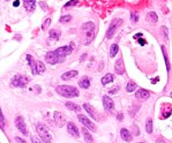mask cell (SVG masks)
Listing matches in <instances>:
<instances>
[{
	"label": "cell",
	"mask_w": 172,
	"mask_h": 143,
	"mask_svg": "<svg viewBox=\"0 0 172 143\" xmlns=\"http://www.w3.org/2000/svg\"><path fill=\"white\" fill-rule=\"evenodd\" d=\"M123 24V20L121 19H113V21L111 22V24L109 26V29L106 31V38L111 39L114 35V32L117 31V29Z\"/></svg>",
	"instance_id": "obj_5"
},
{
	"label": "cell",
	"mask_w": 172,
	"mask_h": 143,
	"mask_svg": "<svg viewBox=\"0 0 172 143\" xmlns=\"http://www.w3.org/2000/svg\"><path fill=\"white\" fill-rule=\"evenodd\" d=\"M0 126H1V129L5 128V117H4L3 112H1V114H0Z\"/></svg>",
	"instance_id": "obj_33"
},
{
	"label": "cell",
	"mask_w": 172,
	"mask_h": 143,
	"mask_svg": "<svg viewBox=\"0 0 172 143\" xmlns=\"http://www.w3.org/2000/svg\"><path fill=\"white\" fill-rule=\"evenodd\" d=\"M114 70L117 72V74H119V75H123V74L125 73V66H124V60H123V58H119V59L116 61Z\"/></svg>",
	"instance_id": "obj_12"
},
{
	"label": "cell",
	"mask_w": 172,
	"mask_h": 143,
	"mask_svg": "<svg viewBox=\"0 0 172 143\" xmlns=\"http://www.w3.org/2000/svg\"><path fill=\"white\" fill-rule=\"evenodd\" d=\"M146 130H147V133H149V134L152 133V120H151V118H148V119H147V122H146Z\"/></svg>",
	"instance_id": "obj_28"
},
{
	"label": "cell",
	"mask_w": 172,
	"mask_h": 143,
	"mask_svg": "<svg viewBox=\"0 0 172 143\" xmlns=\"http://www.w3.org/2000/svg\"><path fill=\"white\" fill-rule=\"evenodd\" d=\"M53 119L58 127H64L66 125V118H65L64 113H61V112H54Z\"/></svg>",
	"instance_id": "obj_10"
},
{
	"label": "cell",
	"mask_w": 172,
	"mask_h": 143,
	"mask_svg": "<svg viewBox=\"0 0 172 143\" xmlns=\"http://www.w3.org/2000/svg\"><path fill=\"white\" fill-rule=\"evenodd\" d=\"M120 135H121V138L124 141H126V142H131L132 141V135H131V133L126 128H121L120 129Z\"/></svg>",
	"instance_id": "obj_19"
},
{
	"label": "cell",
	"mask_w": 172,
	"mask_h": 143,
	"mask_svg": "<svg viewBox=\"0 0 172 143\" xmlns=\"http://www.w3.org/2000/svg\"><path fill=\"white\" fill-rule=\"evenodd\" d=\"M66 107L67 109H69L70 111H75V112H79L80 110H81V107L77 105V104H74V103H72V102H66Z\"/></svg>",
	"instance_id": "obj_25"
},
{
	"label": "cell",
	"mask_w": 172,
	"mask_h": 143,
	"mask_svg": "<svg viewBox=\"0 0 172 143\" xmlns=\"http://www.w3.org/2000/svg\"><path fill=\"white\" fill-rule=\"evenodd\" d=\"M77 5H79V1H77V0H70V1H68V3H66V4H65V7L67 8V7L77 6Z\"/></svg>",
	"instance_id": "obj_30"
},
{
	"label": "cell",
	"mask_w": 172,
	"mask_h": 143,
	"mask_svg": "<svg viewBox=\"0 0 172 143\" xmlns=\"http://www.w3.org/2000/svg\"><path fill=\"white\" fill-rule=\"evenodd\" d=\"M36 130H37V133H38V135H39V137L43 142H45V143H51L52 142V135H51L49 128L45 125L38 123L37 127H36Z\"/></svg>",
	"instance_id": "obj_4"
},
{
	"label": "cell",
	"mask_w": 172,
	"mask_h": 143,
	"mask_svg": "<svg viewBox=\"0 0 172 143\" xmlns=\"http://www.w3.org/2000/svg\"><path fill=\"white\" fill-rule=\"evenodd\" d=\"M170 97H171V98H172V94H170Z\"/></svg>",
	"instance_id": "obj_44"
},
{
	"label": "cell",
	"mask_w": 172,
	"mask_h": 143,
	"mask_svg": "<svg viewBox=\"0 0 172 143\" xmlns=\"http://www.w3.org/2000/svg\"><path fill=\"white\" fill-rule=\"evenodd\" d=\"M50 23H51V19H50V18H47V19L44 21V23L42 24V30H46V29L49 28Z\"/></svg>",
	"instance_id": "obj_32"
},
{
	"label": "cell",
	"mask_w": 172,
	"mask_h": 143,
	"mask_svg": "<svg viewBox=\"0 0 172 143\" xmlns=\"http://www.w3.org/2000/svg\"><path fill=\"white\" fill-rule=\"evenodd\" d=\"M118 50H119L118 45H117V44H112V45H111V47H110V57H111V58H113V57L118 53Z\"/></svg>",
	"instance_id": "obj_29"
},
{
	"label": "cell",
	"mask_w": 172,
	"mask_h": 143,
	"mask_svg": "<svg viewBox=\"0 0 172 143\" xmlns=\"http://www.w3.org/2000/svg\"><path fill=\"white\" fill-rule=\"evenodd\" d=\"M147 21L152 22V23H156V22L158 21V16H157V14H156L155 12H149V13L147 14Z\"/></svg>",
	"instance_id": "obj_24"
},
{
	"label": "cell",
	"mask_w": 172,
	"mask_h": 143,
	"mask_svg": "<svg viewBox=\"0 0 172 143\" xmlns=\"http://www.w3.org/2000/svg\"><path fill=\"white\" fill-rule=\"evenodd\" d=\"M79 86H80V88H82V89H88V88L90 87V79L87 78V76H83V78L79 81Z\"/></svg>",
	"instance_id": "obj_16"
},
{
	"label": "cell",
	"mask_w": 172,
	"mask_h": 143,
	"mask_svg": "<svg viewBox=\"0 0 172 143\" xmlns=\"http://www.w3.org/2000/svg\"><path fill=\"white\" fill-rule=\"evenodd\" d=\"M139 20V16H137V14H131V21H133V22H136Z\"/></svg>",
	"instance_id": "obj_35"
},
{
	"label": "cell",
	"mask_w": 172,
	"mask_h": 143,
	"mask_svg": "<svg viewBox=\"0 0 172 143\" xmlns=\"http://www.w3.org/2000/svg\"><path fill=\"white\" fill-rule=\"evenodd\" d=\"M79 120H80V122L85 127V128H88V129H90V130H93V132H96V127H95V125L85 117V115H82V114H80L79 117Z\"/></svg>",
	"instance_id": "obj_7"
},
{
	"label": "cell",
	"mask_w": 172,
	"mask_h": 143,
	"mask_svg": "<svg viewBox=\"0 0 172 143\" xmlns=\"http://www.w3.org/2000/svg\"><path fill=\"white\" fill-rule=\"evenodd\" d=\"M118 89H119L118 87H114V88H111V89L109 90V94H116V92L118 91Z\"/></svg>",
	"instance_id": "obj_37"
},
{
	"label": "cell",
	"mask_w": 172,
	"mask_h": 143,
	"mask_svg": "<svg viewBox=\"0 0 172 143\" xmlns=\"http://www.w3.org/2000/svg\"><path fill=\"white\" fill-rule=\"evenodd\" d=\"M156 143H165V141L162 138V137H159V138H157V141H156Z\"/></svg>",
	"instance_id": "obj_40"
},
{
	"label": "cell",
	"mask_w": 172,
	"mask_h": 143,
	"mask_svg": "<svg viewBox=\"0 0 172 143\" xmlns=\"http://www.w3.org/2000/svg\"><path fill=\"white\" fill-rule=\"evenodd\" d=\"M160 112H162V119H166V118H169L170 115H171V113H172V105H170V104H163L162 105V110H160Z\"/></svg>",
	"instance_id": "obj_11"
},
{
	"label": "cell",
	"mask_w": 172,
	"mask_h": 143,
	"mask_svg": "<svg viewBox=\"0 0 172 143\" xmlns=\"http://www.w3.org/2000/svg\"><path fill=\"white\" fill-rule=\"evenodd\" d=\"M87 129H88V128H85V127L82 128V133H83V136H84V141H85V143H93V142H94V138H93V136L88 133Z\"/></svg>",
	"instance_id": "obj_21"
},
{
	"label": "cell",
	"mask_w": 172,
	"mask_h": 143,
	"mask_svg": "<svg viewBox=\"0 0 172 143\" xmlns=\"http://www.w3.org/2000/svg\"><path fill=\"white\" fill-rule=\"evenodd\" d=\"M83 34H84V44L89 45L93 39L95 38V23L94 22H85L81 27Z\"/></svg>",
	"instance_id": "obj_2"
},
{
	"label": "cell",
	"mask_w": 172,
	"mask_h": 143,
	"mask_svg": "<svg viewBox=\"0 0 172 143\" xmlns=\"http://www.w3.org/2000/svg\"><path fill=\"white\" fill-rule=\"evenodd\" d=\"M77 74H79L77 70H69V72H66V73H64L61 75V79L65 80V81L66 80H70V79L75 78V76H77Z\"/></svg>",
	"instance_id": "obj_15"
},
{
	"label": "cell",
	"mask_w": 172,
	"mask_h": 143,
	"mask_svg": "<svg viewBox=\"0 0 172 143\" xmlns=\"http://www.w3.org/2000/svg\"><path fill=\"white\" fill-rule=\"evenodd\" d=\"M15 141L19 142V143H27L24 140H22V138H20V137H15Z\"/></svg>",
	"instance_id": "obj_38"
},
{
	"label": "cell",
	"mask_w": 172,
	"mask_h": 143,
	"mask_svg": "<svg viewBox=\"0 0 172 143\" xmlns=\"http://www.w3.org/2000/svg\"><path fill=\"white\" fill-rule=\"evenodd\" d=\"M117 119H118V121H121V120L124 119V115H123L121 113H119V114L117 115Z\"/></svg>",
	"instance_id": "obj_39"
},
{
	"label": "cell",
	"mask_w": 172,
	"mask_h": 143,
	"mask_svg": "<svg viewBox=\"0 0 172 143\" xmlns=\"http://www.w3.org/2000/svg\"><path fill=\"white\" fill-rule=\"evenodd\" d=\"M6 1H8V0H6Z\"/></svg>",
	"instance_id": "obj_45"
},
{
	"label": "cell",
	"mask_w": 172,
	"mask_h": 143,
	"mask_svg": "<svg viewBox=\"0 0 172 143\" xmlns=\"http://www.w3.org/2000/svg\"><path fill=\"white\" fill-rule=\"evenodd\" d=\"M139 43H140L141 45H144V44H146V40H144V39H139Z\"/></svg>",
	"instance_id": "obj_42"
},
{
	"label": "cell",
	"mask_w": 172,
	"mask_h": 143,
	"mask_svg": "<svg viewBox=\"0 0 172 143\" xmlns=\"http://www.w3.org/2000/svg\"><path fill=\"white\" fill-rule=\"evenodd\" d=\"M36 72H37V74H42L45 72V65L41 61H37L36 62Z\"/></svg>",
	"instance_id": "obj_26"
},
{
	"label": "cell",
	"mask_w": 172,
	"mask_h": 143,
	"mask_svg": "<svg viewBox=\"0 0 172 143\" xmlns=\"http://www.w3.org/2000/svg\"><path fill=\"white\" fill-rule=\"evenodd\" d=\"M149 96H150V94H149V91H147V90H144V89H141V90H139L136 94H135V97L137 98V99H148L149 98Z\"/></svg>",
	"instance_id": "obj_17"
},
{
	"label": "cell",
	"mask_w": 172,
	"mask_h": 143,
	"mask_svg": "<svg viewBox=\"0 0 172 143\" xmlns=\"http://www.w3.org/2000/svg\"><path fill=\"white\" fill-rule=\"evenodd\" d=\"M30 140H31L33 143H43V142L39 140V137H37V136H30Z\"/></svg>",
	"instance_id": "obj_34"
},
{
	"label": "cell",
	"mask_w": 172,
	"mask_h": 143,
	"mask_svg": "<svg viewBox=\"0 0 172 143\" xmlns=\"http://www.w3.org/2000/svg\"><path fill=\"white\" fill-rule=\"evenodd\" d=\"M15 126L18 127V129L24 135V136H28V129L26 127V123H24V120L22 117H18L15 119Z\"/></svg>",
	"instance_id": "obj_8"
},
{
	"label": "cell",
	"mask_w": 172,
	"mask_h": 143,
	"mask_svg": "<svg viewBox=\"0 0 172 143\" xmlns=\"http://www.w3.org/2000/svg\"><path fill=\"white\" fill-rule=\"evenodd\" d=\"M27 60H28V63H29V65H30V67H31L33 74H34V75H35V74H37V72H36V65H35L34 58H33L30 54H28V55H27Z\"/></svg>",
	"instance_id": "obj_23"
},
{
	"label": "cell",
	"mask_w": 172,
	"mask_h": 143,
	"mask_svg": "<svg viewBox=\"0 0 172 143\" xmlns=\"http://www.w3.org/2000/svg\"><path fill=\"white\" fill-rule=\"evenodd\" d=\"M28 78L24 75H15L12 79V86L16 87V88H24L28 83Z\"/></svg>",
	"instance_id": "obj_6"
},
{
	"label": "cell",
	"mask_w": 172,
	"mask_h": 143,
	"mask_svg": "<svg viewBox=\"0 0 172 143\" xmlns=\"http://www.w3.org/2000/svg\"><path fill=\"white\" fill-rule=\"evenodd\" d=\"M162 30H163V32H164V37H165V39L167 40L169 39V34H167V29H166V27H162Z\"/></svg>",
	"instance_id": "obj_36"
},
{
	"label": "cell",
	"mask_w": 172,
	"mask_h": 143,
	"mask_svg": "<svg viewBox=\"0 0 172 143\" xmlns=\"http://www.w3.org/2000/svg\"><path fill=\"white\" fill-rule=\"evenodd\" d=\"M70 20H72V16H70V15H64V16L60 18V22H61V23H67V22H69Z\"/></svg>",
	"instance_id": "obj_31"
},
{
	"label": "cell",
	"mask_w": 172,
	"mask_h": 143,
	"mask_svg": "<svg viewBox=\"0 0 172 143\" xmlns=\"http://www.w3.org/2000/svg\"><path fill=\"white\" fill-rule=\"evenodd\" d=\"M56 91L65 98H74L79 96V90L72 86H58Z\"/></svg>",
	"instance_id": "obj_3"
},
{
	"label": "cell",
	"mask_w": 172,
	"mask_h": 143,
	"mask_svg": "<svg viewBox=\"0 0 172 143\" xmlns=\"http://www.w3.org/2000/svg\"><path fill=\"white\" fill-rule=\"evenodd\" d=\"M23 5L26 7V9L28 12H33L35 9V5H36V0H24Z\"/></svg>",
	"instance_id": "obj_18"
},
{
	"label": "cell",
	"mask_w": 172,
	"mask_h": 143,
	"mask_svg": "<svg viewBox=\"0 0 172 143\" xmlns=\"http://www.w3.org/2000/svg\"><path fill=\"white\" fill-rule=\"evenodd\" d=\"M139 37H142V34H136V35L134 36V38H139Z\"/></svg>",
	"instance_id": "obj_43"
},
{
	"label": "cell",
	"mask_w": 172,
	"mask_h": 143,
	"mask_svg": "<svg viewBox=\"0 0 172 143\" xmlns=\"http://www.w3.org/2000/svg\"><path fill=\"white\" fill-rule=\"evenodd\" d=\"M19 5H20V1H19V0H15L14 4H13V6H14V7H18Z\"/></svg>",
	"instance_id": "obj_41"
},
{
	"label": "cell",
	"mask_w": 172,
	"mask_h": 143,
	"mask_svg": "<svg viewBox=\"0 0 172 143\" xmlns=\"http://www.w3.org/2000/svg\"><path fill=\"white\" fill-rule=\"evenodd\" d=\"M74 47V43H70V45H66V46H61L59 49H57L56 51H51L49 53H46L45 55V60L46 62L51 63V65H56V63H60L65 60V58L72 53Z\"/></svg>",
	"instance_id": "obj_1"
},
{
	"label": "cell",
	"mask_w": 172,
	"mask_h": 143,
	"mask_svg": "<svg viewBox=\"0 0 172 143\" xmlns=\"http://www.w3.org/2000/svg\"><path fill=\"white\" fill-rule=\"evenodd\" d=\"M59 37H60V31H59V30H56V29L50 30V32H49V38H50L51 40L57 42V40L59 39Z\"/></svg>",
	"instance_id": "obj_20"
},
{
	"label": "cell",
	"mask_w": 172,
	"mask_h": 143,
	"mask_svg": "<svg viewBox=\"0 0 172 143\" xmlns=\"http://www.w3.org/2000/svg\"><path fill=\"white\" fill-rule=\"evenodd\" d=\"M67 132H68L72 136L76 137V138L80 136V134H79V129H77V127H76L73 122H67Z\"/></svg>",
	"instance_id": "obj_14"
},
{
	"label": "cell",
	"mask_w": 172,
	"mask_h": 143,
	"mask_svg": "<svg viewBox=\"0 0 172 143\" xmlns=\"http://www.w3.org/2000/svg\"><path fill=\"white\" fill-rule=\"evenodd\" d=\"M103 105H104V109L108 113H112L113 110H114V104H113V101L109 97V96H104L103 97Z\"/></svg>",
	"instance_id": "obj_9"
},
{
	"label": "cell",
	"mask_w": 172,
	"mask_h": 143,
	"mask_svg": "<svg viewBox=\"0 0 172 143\" xmlns=\"http://www.w3.org/2000/svg\"><path fill=\"white\" fill-rule=\"evenodd\" d=\"M113 80H114V75L111 74V73H108V74H105V75L102 78V84H103V86H106L108 83L112 82Z\"/></svg>",
	"instance_id": "obj_22"
},
{
	"label": "cell",
	"mask_w": 172,
	"mask_h": 143,
	"mask_svg": "<svg viewBox=\"0 0 172 143\" xmlns=\"http://www.w3.org/2000/svg\"><path fill=\"white\" fill-rule=\"evenodd\" d=\"M136 88H137L136 83H135V82H132V81H129V82L127 83V86H126V90H127L128 92H133V91H135Z\"/></svg>",
	"instance_id": "obj_27"
},
{
	"label": "cell",
	"mask_w": 172,
	"mask_h": 143,
	"mask_svg": "<svg viewBox=\"0 0 172 143\" xmlns=\"http://www.w3.org/2000/svg\"><path fill=\"white\" fill-rule=\"evenodd\" d=\"M83 109L87 111L89 114H90V117L91 118H94L95 120H100V118H98V114H97V112L95 111V109L90 105V104H88V103H84L83 104Z\"/></svg>",
	"instance_id": "obj_13"
}]
</instances>
